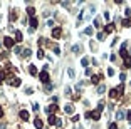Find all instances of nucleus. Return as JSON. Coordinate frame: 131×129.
Wrapping results in <instances>:
<instances>
[{"instance_id":"1","label":"nucleus","mask_w":131,"mask_h":129,"mask_svg":"<svg viewBox=\"0 0 131 129\" xmlns=\"http://www.w3.org/2000/svg\"><path fill=\"white\" fill-rule=\"evenodd\" d=\"M101 111H103V102H99V107H97L94 112H91V118L94 119V121H97V119L101 118Z\"/></svg>"},{"instance_id":"2","label":"nucleus","mask_w":131,"mask_h":129,"mask_svg":"<svg viewBox=\"0 0 131 129\" xmlns=\"http://www.w3.org/2000/svg\"><path fill=\"white\" fill-rule=\"evenodd\" d=\"M47 121H49V124H51V126H61V124H62V121H61L59 118H56V116H49V119H47Z\"/></svg>"},{"instance_id":"3","label":"nucleus","mask_w":131,"mask_h":129,"mask_svg":"<svg viewBox=\"0 0 131 129\" xmlns=\"http://www.w3.org/2000/svg\"><path fill=\"white\" fill-rule=\"evenodd\" d=\"M39 79H40V80H42L46 86L49 84V74H47V70H42V72L39 74Z\"/></svg>"},{"instance_id":"4","label":"nucleus","mask_w":131,"mask_h":129,"mask_svg":"<svg viewBox=\"0 0 131 129\" xmlns=\"http://www.w3.org/2000/svg\"><path fill=\"white\" fill-rule=\"evenodd\" d=\"M61 35H62V28L61 27H54L52 28V37H54V39H59Z\"/></svg>"},{"instance_id":"5","label":"nucleus","mask_w":131,"mask_h":129,"mask_svg":"<svg viewBox=\"0 0 131 129\" xmlns=\"http://www.w3.org/2000/svg\"><path fill=\"white\" fill-rule=\"evenodd\" d=\"M14 42H15V40H12V37H5V39H4V45H5L7 49H12V47H14Z\"/></svg>"},{"instance_id":"6","label":"nucleus","mask_w":131,"mask_h":129,"mask_svg":"<svg viewBox=\"0 0 131 129\" xmlns=\"http://www.w3.org/2000/svg\"><path fill=\"white\" fill-rule=\"evenodd\" d=\"M37 25H39V20H37L35 17H30V32H32V30H35V28H37Z\"/></svg>"},{"instance_id":"7","label":"nucleus","mask_w":131,"mask_h":129,"mask_svg":"<svg viewBox=\"0 0 131 129\" xmlns=\"http://www.w3.org/2000/svg\"><path fill=\"white\" fill-rule=\"evenodd\" d=\"M57 111V106L54 104V106H49V107H46V112L49 114V116H54V112Z\"/></svg>"},{"instance_id":"8","label":"nucleus","mask_w":131,"mask_h":129,"mask_svg":"<svg viewBox=\"0 0 131 129\" xmlns=\"http://www.w3.org/2000/svg\"><path fill=\"white\" fill-rule=\"evenodd\" d=\"M64 111H66V114H74V106L72 104H66Z\"/></svg>"},{"instance_id":"9","label":"nucleus","mask_w":131,"mask_h":129,"mask_svg":"<svg viewBox=\"0 0 131 129\" xmlns=\"http://www.w3.org/2000/svg\"><path fill=\"white\" fill-rule=\"evenodd\" d=\"M9 84H12L14 86V87H19V86H20V79H9Z\"/></svg>"},{"instance_id":"10","label":"nucleus","mask_w":131,"mask_h":129,"mask_svg":"<svg viewBox=\"0 0 131 129\" xmlns=\"http://www.w3.org/2000/svg\"><path fill=\"white\" fill-rule=\"evenodd\" d=\"M34 126H35L37 129H42V126H44V122L40 121V118H35V119H34Z\"/></svg>"},{"instance_id":"11","label":"nucleus","mask_w":131,"mask_h":129,"mask_svg":"<svg viewBox=\"0 0 131 129\" xmlns=\"http://www.w3.org/2000/svg\"><path fill=\"white\" fill-rule=\"evenodd\" d=\"M19 116H20L22 121H27V119H29V112L27 111H20V112H19Z\"/></svg>"},{"instance_id":"12","label":"nucleus","mask_w":131,"mask_h":129,"mask_svg":"<svg viewBox=\"0 0 131 129\" xmlns=\"http://www.w3.org/2000/svg\"><path fill=\"white\" fill-rule=\"evenodd\" d=\"M104 30H106V34H109V32H113V30H114V25H113V24H108V25L104 27Z\"/></svg>"},{"instance_id":"13","label":"nucleus","mask_w":131,"mask_h":129,"mask_svg":"<svg viewBox=\"0 0 131 129\" xmlns=\"http://www.w3.org/2000/svg\"><path fill=\"white\" fill-rule=\"evenodd\" d=\"M109 96H111L113 99H116V97L119 96V92H118V89H111V92H109Z\"/></svg>"},{"instance_id":"14","label":"nucleus","mask_w":131,"mask_h":129,"mask_svg":"<svg viewBox=\"0 0 131 129\" xmlns=\"http://www.w3.org/2000/svg\"><path fill=\"white\" fill-rule=\"evenodd\" d=\"M30 54H32V52H30V49H24L20 56H22V57H30Z\"/></svg>"},{"instance_id":"15","label":"nucleus","mask_w":131,"mask_h":129,"mask_svg":"<svg viewBox=\"0 0 131 129\" xmlns=\"http://www.w3.org/2000/svg\"><path fill=\"white\" fill-rule=\"evenodd\" d=\"M29 72L32 74V76H37V69H35V66H29Z\"/></svg>"},{"instance_id":"16","label":"nucleus","mask_w":131,"mask_h":129,"mask_svg":"<svg viewBox=\"0 0 131 129\" xmlns=\"http://www.w3.org/2000/svg\"><path fill=\"white\" fill-rule=\"evenodd\" d=\"M116 118H118V121L124 119V112H123V111H118V112H116Z\"/></svg>"},{"instance_id":"17","label":"nucleus","mask_w":131,"mask_h":129,"mask_svg":"<svg viewBox=\"0 0 131 129\" xmlns=\"http://www.w3.org/2000/svg\"><path fill=\"white\" fill-rule=\"evenodd\" d=\"M124 67H131V57L129 56L124 59Z\"/></svg>"},{"instance_id":"18","label":"nucleus","mask_w":131,"mask_h":129,"mask_svg":"<svg viewBox=\"0 0 131 129\" xmlns=\"http://www.w3.org/2000/svg\"><path fill=\"white\" fill-rule=\"evenodd\" d=\"M27 14L30 15V17H34V14H35V8H34V7H29V8H27Z\"/></svg>"},{"instance_id":"19","label":"nucleus","mask_w":131,"mask_h":129,"mask_svg":"<svg viewBox=\"0 0 131 129\" xmlns=\"http://www.w3.org/2000/svg\"><path fill=\"white\" fill-rule=\"evenodd\" d=\"M15 40H17V42H20V40H22V32H15Z\"/></svg>"},{"instance_id":"20","label":"nucleus","mask_w":131,"mask_h":129,"mask_svg":"<svg viewBox=\"0 0 131 129\" xmlns=\"http://www.w3.org/2000/svg\"><path fill=\"white\" fill-rule=\"evenodd\" d=\"M72 52H76V54L81 52V45H72Z\"/></svg>"},{"instance_id":"21","label":"nucleus","mask_w":131,"mask_h":129,"mask_svg":"<svg viewBox=\"0 0 131 129\" xmlns=\"http://www.w3.org/2000/svg\"><path fill=\"white\" fill-rule=\"evenodd\" d=\"M81 64H82V66H87V64H89V59H87V57H84V59H82V60H81Z\"/></svg>"},{"instance_id":"22","label":"nucleus","mask_w":131,"mask_h":129,"mask_svg":"<svg viewBox=\"0 0 131 129\" xmlns=\"http://www.w3.org/2000/svg\"><path fill=\"white\" fill-rule=\"evenodd\" d=\"M97 80H99V76H92V79H91L92 84H97Z\"/></svg>"},{"instance_id":"23","label":"nucleus","mask_w":131,"mask_h":129,"mask_svg":"<svg viewBox=\"0 0 131 129\" xmlns=\"http://www.w3.org/2000/svg\"><path fill=\"white\" fill-rule=\"evenodd\" d=\"M84 34H86V35H92V28H91V27H87V28L84 30Z\"/></svg>"},{"instance_id":"24","label":"nucleus","mask_w":131,"mask_h":129,"mask_svg":"<svg viewBox=\"0 0 131 129\" xmlns=\"http://www.w3.org/2000/svg\"><path fill=\"white\" fill-rule=\"evenodd\" d=\"M121 24H123L124 27H129V25H131V22H129V20H128V18H124V20H123V22H121Z\"/></svg>"},{"instance_id":"25","label":"nucleus","mask_w":131,"mask_h":129,"mask_svg":"<svg viewBox=\"0 0 131 129\" xmlns=\"http://www.w3.org/2000/svg\"><path fill=\"white\" fill-rule=\"evenodd\" d=\"M67 74H69V77H74V76H76L74 69H69V70H67Z\"/></svg>"},{"instance_id":"26","label":"nucleus","mask_w":131,"mask_h":129,"mask_svg":"<svg viewBox=\"0 0 131 129\" xmlns=\"http://www.w3.org/2000/svg\"><path fill=\"white\" fill-rule=\"evenodd\" d=\"M104 90H106V87H104V86H99V87H97V92H99V94H103Z\"/></svg>"},{"instance_id":"27","label":"nucleus","mask_w":131,"mask_h":129,"mask_svg":"<svg viewBox=\"0 0 131 129\" xmlns=\"http://www.w3.org/2000/svg\"><path fill=\"white\" fill-rule=\"evenodd\" d=\"M37 57H39V59H44V52L40 50V49L37 50Z\"/></svg>"},{"instance_id":"28","label":"nucleus","mask_w":131,"mask_h":129,"mask_svg":"<svg viewBox=\"0 0 131 129\" xmlns=\"http://www.w3.org/2000/svg\"><path fill=\"white\" fill-rule=\"evenodd\" d=\"M4 79H5V72H4V70H0V82H2Z\"/></svg>"},{"instance_id":"29","label":"nucleus","mask_w":131,"mask_h":129,"mask_svg":"<svg viewBox=\"0 0 131 129\" xmlns=\"http://www.w3.org/2000/svg\"><path fill=\"white\" fill-rule=\"evenodd\" d=\"M109 17H111V15H109V12H104V18H106V20H109Z\"/></svg>"},{"instance_id":"30","label":"nucleus","mask_w":131,"mask_h":129,"mask_svg":"<svg viewBox=\"0 0 131 129\" xmlns=\"http://www.w3.org/2000/svg\"><path fill=\"white\" fill-rule=\"evenodd\" d=\"M97 39H99V40H103V39H104V34H103V32H101V34H97Z\"/></svg>"},{"instance_id":"31","label":"nucleus","mask_w":131,"mask_h":129,"mask_svg":"<svg viewBox=\"0 0 131 129\" xmlns=\"http://www.w3.org/2000/svg\"><path fill=\"white\" fill-rule=\"evenodd\" d=\"M32 109H34L35 112H39V104H34V107H32Z\"/></svg>"},{"instance_id":"32","label":"nucleus","mask_w":131,"mask_h":129,"mask_svg":"<svg viewBox=\"0 0 131 129\" xmlns=\"http://www.w3.org/2000/svg\"><path fill=\"white\" fill-rule=\"evenodd\" d=\"M108 76H114V70H113V69H108Z\"/></svg>"},{"instance_id":"33","label":"nucleus","mask_w":131,"mask_h":129,"mask_svg":"<svg viewBox=\"0 0 131 129\" xmlns=\"http://www.w3.org/2000/svg\"><path fill=\"white\" fill-rule=\"evenodd\" d=\"M126 15H128V17H131V8H126Z\"/></svg>"},{"instance_id":"34","label":"nucleus","mask_w":131,"mask_h":129,"mask_svg":"<svg viewBox=\"0 0 131 129\" xmlns=\"http://www.w3.org/2000/svg\"><path fill=\"white\" fill-rule=\"evenodd\" d=\"M109 129H118V126L116 124H109Z\"/></svg>"},{"instance_id":"35","label":"nucleus","mask_w":131,"mask_h":129,"mask_svg":"<svg viewBox=\"0 0 131 129\" xmlns=\"http://www.w3.org/2000/svg\"><path fill=\"white\" fill-rule=\"evenodd\" d=\"M126 118H128V121L131 122V112H128V114H126Z\"/></svg>"},{"instance_id":"36","label":"nucleus","mask_w":131,"mask_h":129,"mask_svg":"<svg viewBox=\"0 0 131 129\" xmlns=\"http://www.w3.org/2000/svg\"><path fill=\"white\" fill-rule=\"evenodd\" d=\"M0 129H5V124H0Z\"/></svg>"},{"instance_id":"37","label":"nucleus","mask_w":131,"mask_h":129,"mask_svg":"<svg viewBox=\"0 0 131 129\" xmlns=\"http://www.w3.org/2000/svg\"><path fill=\"white\" fill-rule=\"evenodd\" d=\"M2 116H4V111H2V109H0V118H2Z\"/></svg>"}]
</instances>
